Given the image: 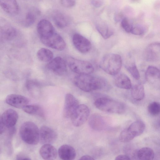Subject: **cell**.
Returning a JSON list of instances; mask_svg holds the SVG:
<instances>
[{
    "label": "cell",
    "instance_id": "cell-1",
    "mask_svg": "<svg viewBox=\"0 0 160 160\" xmlns=\"http://www.w3.org/2000/svg\"><path fill=\"white\" fill-rule=\"evenodd\" d=\"M74 82L78 88L86 92L100 89L106 84V81L103 78L90 74L77 75L74 78Z\"/></svg>",
    "mask_w": 160,
    "mask_h": 160
},
{
    "label": "cell",
    "instance_id": "cell-2",
    "mask_svg": "<svg viewBox=\"0 0 160 160\" xmlns=\"http://www.w3.org/2000/svg\"><path fill=\"white\" fill-rule=\"evenodd\" d=\"M122 65V60L120 55L115 53L105 55L100 64L101 69L107 73L115 76L120 71Z\"/></svg>",
    "mask_w": 160,
    "mask_h": 160
},
{
    "label": "cell",
    "instance_id": "cell-3",
    "mask_svg": "<svg viewBox=\"0 0 160 160\" xmlns=\"http://www.w3.org/2000/svg\"><path fill=\"white\" fill-rule=\"evenodd\" d=\"M19 132L22 140L28 144L35 145L39 141V130L33 122L27 121L23 123L20 127Z\"/></svg>",
    "mask_w": 160,
    "mask_h": 160
},
{
    "label": "cell",
    "instance_id": "cell-4",
    "mask_svg": "<svg viewBox=\"0 0 160 160\" xmlns=\"http://www.w3.org/2000/svg\"><path fill=\"white\" fill-rule=\"evenodd\" d=\"M94 104L98 109L108 113L121 114L125 110V107L123 103L105 97L97 99Z\"/></svg>",
    "mask_w": 160,
    "mask_h": 160
},
{
    "label": "cell",
    "instance_id": "cell-5",
    "mask_svg": "<svg viewBox=\"0 0 160 160\" xmlns=\"http://www.w3.org/2000/svg\"><path fill=\"white\" fill-rule=\"evenodd\" d=\"M66 62L70 69L73 72L80 74H90L93 72L94 68L89 62L68 57Z\"/></svg>",
    "mask_w": 160,
    "mask_h": 160
},
{
    "label": "cell",
    "instance_id": "cell-6",
    "mask_svg": "<svg viewBox=\"0 0 160 160\" xmlns=\"http://www.w3.org/2000/svg\"><path fill=\"white\" fill-rule=\"evenodd\" d=\"M90 114L88 107L84 104H79L70 117L73 125L79 127L88 119Z\"/></svg>",
    "mask_w": 160,
    "mask_h": 160
},
{
    "label": "cell",
    "instance_id": "cell-7",
    "mask_svg": "<svg viewBox=\"0 0 160 160\" xmlns=\"http://www.w3.org/2000/svg\"><path fill=\"white\" fill-rule=\"evenodd\" d=\"M40 39L45 45L58 50H62L66 47V43L62 38L55 32L48 37Z\"/></svg>",
    "mask_w": 160,
    "mask_h": 160
},
{
    "label": "cell",
    "instance_id": "cell-8",
    "mask_svg": "<svg viewBox=\"0 0 160 160\" xmlns=\"http://www.w3.org/2000/svg\"><path fill=\"white\" fill-rule=\"evenodd\" d=\"M143 57L147 61L152 62L159 61L160 58V45L158 42L149 44L144 49Z\"/></svg>",
    "mask_w": 160,
    "mask_h": 160
},
{
    "label": "cell",
    "instance_id": "cell-9",
    "mask_svg": "<svg viewBox=\"0 0 160 160\" xmlns=\"http://www.w3.org/2000/svg\"><path fill=\"white\" fill-rule=\"evenodd\" d=\"M46 67L49 70L58 75H63L67 70L66 61L60 57L51 60Z\"/></svg>",
    "mask_w": 160,
    "mask_h": 160
},
{
    "label": "cell",
    "instance_id": "cell-10",
    "mask_svg": "<svg viewBox=\"0 0 160 160\" xmlns=\"http://www.w3.org/2000/svg\"><path fill=\"white\" fill-rule=\"evenodd\" d=\"M56 132L52 128L46 126H42L39 130V141L43 144H51L57 138Z\"/></svg>",
    "mask_w": 160,
    "mask_h": 160
},
{
    "label": "cell",
    "instance_id": "cell-11",
    "mask_svg": "<svg viewBox=\"0 0 160 160\" xmlns=\"http://www.w3.org/2000/svg\"><path fill=\"white\" fill-rule=\"evenodd\" d=\"M79 105L78 101L72 95L66 94L63 109L64 116L67 118H70Z\"/></svg>",
    "mask_w": 160,
    "mask_h": 160
},
{
    "label": "cell",
    "instance_id": "cell-12",
    "mask_svg": "<svg viewBox=\"0 0 160 160\" xmlns=\"http://www.w3.org/2000/svg\"><path fill=\"white\" fill-rule=\"evenodd\" d=\"M72 41L76 48L82 53H86L91 49V44L90 42L79 34H76L73 35Z\"/></svg>",
    "mask_w": 160,
    "mask_h": 160
},
{
    "label": "cell",
    "instance_id": "cell-13",
    "mask_svg": "<svg viewBox=\"0 0 160 160\" xmlns=\"http://www.w3.org/2000/svg\"><path fill=\"white\" fill-rule=\"evenodd\" d=\"M5 101L7 104L15 108H22L28 105L29 101L25 97L18 94H11L6 97Z\"/></svg>",
    "mask_w": 160,
    "mask_h": 160
},
{
    "label": "cell",
    "instance_id": "cell-14",
    "mask_svg": "<svg viewBox=\"0 0 160 160\" xmlns=\"http://www.w3.org/2000/svg\"><path fill=\"white\" fill-rule=\"evenodd\" d=\"M1 117L5 126L10 128L16 124L18 119L17 112L13 109L9 108L6 110L2 114Z\"/></svg>",
    "mask_w": 160,
    "mask_h": 160
},
{
    "label": "cell",
    "instance_id": "cell-15",
    "mask_svg": "<svg viewBox=\"0 0 160 160\" xmlns=\"http://www.w3.org/2000/svg\"><path fill=\"white\" fill-rule=\"evenodd\" d=\"M37 29L40 39L48 37L54 32L52 24L46 19H42L38 22Z\"/></svg>",
    "mask_w": 160,
    "mask_h": 160
},
{
    "label": "cell",
    "instance_id": "cell-16",
    "mask_svg": "<svg viewBox=\"0 0 160 160\" xmlns=\"http://www.w3.org/2000/svg\"><path fill=\"white\" fill-rule=\"evenodd\" d=\"M39 153L42 158L44 160L55 159L58 154L57 149L51 144H44L40 149Z\"/></svg>",
    "mask_w": 160,
    "mask_h": 160
},
{
    "label": "cell",
    "instance_id": "cell-17",
    "mask_svg": "<svg viewBox=\"0 0 160 160\" xmlns=\"http://www.w3.org/2000/svg\"><path fill=\"white\" fill-rule=\"evenodd\" d=\"M58 152L60 158L63 160H72L76 156L75 149L72 146L67 144L61 146Z\"/></svg>",
    "mask_w": 160,
    "mask_h": 160
},
{
    "label": "cell",
    "instance_id": "cell-18",
    "mask_svg": "<svg viewBox=\"0 0 160 160\" xmlns=\"http://www.w3.org/2000/svg\"><path fill=\"white\" fill-rule=\"evenodd\" d=\"M0 6L7 13L16 15L19 12V7L16 0H0Z\"/></svg>",
    "mask_w": 160,
    "mask_h": 160
},
{
    "label": "cell",
    "instance_id": "cell-19",
    "mask_svg": "<svg viewBox=\"0 0 160 160\" xmlns=\"http://www.w3.org/2000/svg\"><path fill=\"white\" fill-rule=\"evenodd\" d=\"M114 83L117 87L125 89L131 88L132 84L130 79L126 74L118 73L115 75Z\"/></svg>",
    "mask_w": 160,
    "mask_h": 160
},
{
    "label": "cell",
    "instance_id": "cell-20",
    "mask_svg": "<svg viewBox=\"0 0 160 160\" xmlns=\"http://www.w3.org/2000/svg\"><path fill=\"white\" fill-rule=\"evenodd\" d=\"M160 72L159 70L157 67L149 66L147 68L145 74L146 80L148 82L154 83L159 82Z\"/></svg>",
    "mask_w": 160,
    "mask_h": 160
},
{
    "label": "cell",
    "instance_id": "cell-21",
    "mask_svg": "<svg viewBox=\"0 0 160 160\" xmlns=\"http://www.w3.org/2000/svg\"><path fill=\"white\" fill-rule=\"evenodd\" d=\"M89 124L90 127L93 130L101 131L104 128L105 122L100 115L95 114L92 115L90 118Z\"/></svg>",
    "mask_w": 160,
    "mask_h": 160
},
{
    "label": "cell",
    "instance_id": "cell-22",
    "mask_svg": "<svg viewBox=\"0 0 160 160\" xmlns=\"http://www.w3.org/2000/svg\"><path fill=\"white\" fill-rule=\"evenodd\" d=\"M145 128L144 123L141 120H137L132 123L127 129L134 137L141 135Z\"/></svg>",
    "mask_w": 160,
    "mask_h": 160
},
{
    "label": "cell",
    "instance_id": "cell-23",
    "mask_svg": "<svg viewBox=\"0 0 160 160\" xmlns=\"http://www.w3.org/2000/svg\"><path fill=\"white\" fill-rule=\"evenodd\" d=\"M131 89L132 96L134 100L139 101L143 99L145 92L142 84L141 83L136 84L132 86Z\"/></svg>",
    "mask_w": 160,
    "mask_h": 160
},
{
    "label": "cell",
    "instance_id": "cell-24",
    "mask_svg": "<svg viewBox=\"0 0 160 160\" xmlns=\"http://www.w3.org/2000/svg\"><path fill=\"white\" fill-rule=\"evenodd\" d=\"M154 153L153 150L148 147L142 148L137 153L138 158L142 160H152L154 157Z\"/></svg>",
    "mask_w": 160,
    "mask_h": 160
},
{
    "label": "cell",
    "instance_id": "cell-25",
    "mask_svg": "<svg viewBox=\"0 0 160 160\" xmlns=\"http://www.w3.org/2000/svg\"><path fill=\"white\" fill-rule=\"evenodd\" d=\"M96 28L104 39L109 38L114 33L112 29L102 22H100L97 25Z\"/></svg>",
    "mask_w": 160,
    "mask_h": 160
},
{
    "label": "cell",
    "instance_id": "cell-26",
    "mask_svg": "<svg viewBox=\"0 0 160 160\" xmlns=\"http://www.w3.org/2000/svg\"><path fill=\"white\" fill-rule=\"evenodd\" d=\"M23 110L29 114L36 115L41 117H44V113L42 109L37 105H28L22 108Z\"/></svg>",
    "mask_w": 160,
    "mask_h": 160
},
{
    "label": "cell",
    "instance_id": "cell-27",
    "mask_svg": "<svg viewBox=\"0 0 160 160\" xmlns=\"http://www.w3.org/2000/svg\"><path fill=\"white\" fill-rule=\"evenodd\" d=\"M37 56L40 61L43 62L50 61L53 57V54L50 50L42 48L38 50Z\"/></svg>",
    "mask_w": 160,
    "mask_h": 160
},
{
    "label": "cell",
    "instance_id": "cell-28",
    "mask_svg": "<svg viewBox=\"0 0 160 160\" xmlns=\"http://www.w3.org/2000/svg\"><path fill=\"white\" fill-rule=\"evenodd\" d=\"M53 21L55 25L60 28H65L68 23L66 17L60 13H56L54 15Z\"/></svg>",
    "mask_w": 160,
    "mask_h": 160
},
{
    "label": "cell",
    "instance_id": "cell-29",
    "mask_svg": "<svg viewBox=\"0 0 160 160\" xmlns=\"http://www.w3.org/2000/svg\"><path fill=\"white\" fill-rule=\"evenodd\" d=\"M2 36L7 40H11L16 36L17 32L16 29L11 26L4 27L2 31Z\"/></svg>",
    "mask_w": 160,
    "mask_h": 160
},
{
    "label": "cell",
    "instance_id": "cell-30",
    "mask_svg": "<svg viewBox=\"0 0 160 160\" xmlns=\"http://www.w3.org/2000/svg\"><path fill=\"white\" fill-rule=\"evenodd\" d=\"M134 138L127 128L121 132L119 136V140L122 142H127L130 141Z\"/></svg>",
    "mask_w": 160,
    "mask_h": 160
},
{
    "label": "cell",
    "instance_id": "cell-31",
    "mask_svg": "<svg viewBox=\"0 0 160 160\" xmlns=\"http://www.w3.org/2000/svg\"><path fill=\"white\" fill-rule=\"evenodd\" d=\"M126 68L135 79L138 80L140 78V73L135 63H129L126 66Z\"/></svg>",
    "mask_w": 160,
    "mask_h": 160
},
{
    "label": "cell",
    "instance_id": "cell-32",
    "mask_svg": "<svg viewBox=\"0 0 160 160\" xmlns=\"http://www.w3.org/2000/svg\"><path fill=\"white\" fill-rule=\"evenodd\" d=\"M26 87L27 89L33 93L37 94L39 92L40 86L36 81L28 80L26 83Z\"/></svg>",
    "mask_w": 160,
    "mask_h": 160
},
{
    "label": "cell",
    "instance_id": "cell-33",
    "mask_svg": "<svg viewBox=\"0 0 160 160\" xmlns=\"http://www.w3.org/2000/svg\"><path fill=\"white\" fill-rule=\"evenodd\" d=\"M36 19L35 13L32 11H29L26 14L23 24L24 26L28 27L32 25Z\"/></svg>",
    "mask_w": 160,
    "mask_h": 160
},
{
    "label": "cell",
    "instance_id": "cell-34",
    "mask_svg": "<svg viewBox=\"0 0 160 160\" xmlns=\"http://www.w3.org/2000/svg\"><path fill=\"white\" fill-rule=\"evenodd\" d=\"M148 110L149 113L153 116H157L160 113V106L159 103L156 102L150 103L148 107Z\"/></svg>",
    "mask_w": 160,
    "mask_h": 160
},
{
    "label": "cell",
    "instance_id": "cell-35",
    "mask_svg": "<svg viewBox=\"0 0 160 160\" xmlns=\"http://www.w3.org/2000/svg\"><path fill=\"white\" fill-rule=\"evenodd\" d=\"M121 24L122 28L126 32H131L133 26L128 19L124 18L121 20Z\"/></svg>",
    "mask_w": 160,
    "mask_h": 160
},
{
    "label": "cell",
    "instance_id": "cell-36",
    "mask_svg": "<svg viewBox=\"0 0 160 160\" xmlns=\"http://www.w3.org/2000/svg\"><path fill=\"white\" fill-rule=\"evenodd\" d=\"M145 32L144 27L140 25H136L133 26L131 33L135 35H141L144 34Z\"/></svg>",
    "mask_w": 160,
    "mask_h": 160
},
{
    "label": "cell",
    "instance_id": "cell-37",
    "mask_svg": "<svg viewBox=\"0 0 160 160\" xmlns=\"http://www.w3.org/2000/svg\"><path fill=\"white\" fill-rule=\"evenodd\" d=\"M61 5L65 8H71L75 4V2L74 0H60Z\"/></svg>",
    "mask_w": 160,
    "mask_h": 160
},
{
    "label": "cell",
    "instance_id": "cell-38",
    "mask_svg": "<svg viewBox=\"0 0 160 160\" xmlns=\"http://www.w3.org/2000/svg\"><path fill=\"white\" fill-rule=\"evenodd\" d=\"M123 15L120 12H118L115 14L114 16V20L116 22H118L122 20L123 18Z\"/></svg>",
    "mask_w": 160,
    "mask_h": 160
},
{
    "label": "cell",
    "instance_id": "cell-39",
    "mask_svg": "<svg viewBox=\"0 0 160 160\" xmlns=\"http://www.w3.org/2000/svg\"><path fill=\"white\" fill-rule=\"evenodd\" d=\"M115 160H130V158L128 155H120L117 156L115 159Z\"/></svg>",
    "mask_w": 160,
    "mask_h": 160
},
{
    "label": "cell",
    "instance_id": "cell-40",
    "mask_svg": "<svg viewBox=\"0 0 160 160\" xmlns=\"http://www.w3.org/2000/svg\"><path fill=\"white\" fill-rule=\"evenodd\" d=\"M92 4L96 7H99L102 5V2L101 0H92Z\"/></svg>",
    "mask_w": 160,
    "mask_h": 160
},
{
    "label": "cell",
    "instance_id": "cell-41",
    "mask_svg": "<svg viewBox=\"0 0 160 160\" xmlns=\"http://www.w3.org/2000/svg\"><path fill=\"white\" fill-rule=\"evenodd\" d=\"M5 126L2 120L1 116L0 115V134H2L4 131Z\"/></svg>",
    "mask_w": 160,
    "mask_h": 160
},
{
    "label": "cell",
    "instance_id": "cell-42",
    "mask_svg": "<svg viewBox=\"0 0 160 160\" xmlns=\"http://www.w3.org/2000/svg\"><path fill=\"white\" fill-rule=\"evenodd\" d=\"M17 159L18 160H30L29 157L22 154H19L17 155Z\"/></svg>",
    "mask_w": 160,
    "mask_h": 160
},
{
    "label": "cell",
    "instance_id": "cell-43",
    "mask_svg": "<svg viewBox=\"0 0 160 160\" xmlns=\"http://www.w3.org/2000/svg\"><path fill=\"white\" fill-rule=\"evenodd\" d=\"M80 160H94V159L91 156L88 155H85L82 157Z\"/></svg>",
    "mask_w": 160,
    "mask_h": 160
}]
</instances>
